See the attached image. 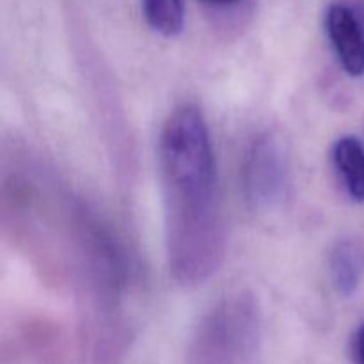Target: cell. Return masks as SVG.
<instances>
[{"mask_svg": "<svg viewBox=\"0 0 364 364\" xmlns=\"http://www.w3.org/2000/svg\"><path fill=\"white\" fill-rule=\"evenodd\" d=\"M159 167L169 274L180 287H199L223 265L226 223L208 123L194 103L167 116Z\"/></svg>", "mask_w": 364, "mask_h": 364, "instance_id": "cell-1", "label": "cell"}, {"mask_svg": "<svg viewBox=\"0 0 364 364\" xmlns=\"http://www.w3.org/2000/svg\"><path fill=\"white\" fill-rule=\"evenodd\" d=\"M263 315L251 291L220 299L198 323L188 347V364H258Z\"/></svg>", "mask_w": 364, "mask_h": 364, "instance_id": "cell-2", "label": "cell"}, {"mask_svg": "<svg viewBox=\"0 0 364 364\" xmlns=\"http://www.w3.org/2000/svg\"><path fill=\"white\" fill-rule=\"evenodd\" d=\"M244 192L252 210L274 213L290 198V164L287 146L276 132H263L252 139L244 159Z\"/></svg>", "mask_w": 364, "mask_h": 364, "instance_id": "cell-3", "label": "cell"}, {"mask_svg": "<svg viewBox=\"0 0 364 364\" xmlns=\"http://www.w3.org/2000/svg\"><path fill=\"white\" fill-rule=\"evenodd\" d=\"M326 28L345 73L352 78L364 77V28L355 11L345 4H331Z\"/></svg>", "mask_w": 364, "mask_h": 364, "instance_id": "cell-4", "label": "cell"}, {"mask_svg": "<svg viewBox=\"0 0 364 364\" xmlns=\"http://www.w3.org/2000/svg\"><path fill=\"white\" fill-rule=\"evenodd\" d=\"M329 274L333 287L345 299L358 294L363 276V249L355 238H340L329 255Z\"/></svg>", "mask_w": 364, "mask_h": 364, "instance_id": "cell-5", "label": "cell"}, {"mask_svg": "<svg viewBox=\"0 0 364 364\" xmlns=\"http://www.w3.org/2000/svg\"><path fill=\"white\" fill-rule=\"evenodd\" d=\"M333 164L340 174L348 198L364 203V148L358 137L343 135L333 146Z\"/></svg>", "mask_w": 364, "mask_h": 364, "instance_id": "cell-6", "label": "cell"}, {"mask_svg": "<svg viewBox=\"0 0 364 364\" xmlns=\"http://www.w3.org/2000/svg\"><path fill=\"white\" fill-rule=\"evenodd\" d=\"M142 11L151 31L164 38H176L183 31V0H142Z\"/></svg>", "mask_w": 364, "mask_h": 364, "instance_id": "cell-7", "label": "cell"}, {"mask_svg": "<svg viewBox=\"0 0 364 364\" xmlns=\"http://www.w3.org/2000/svg\"><path fill=\"white\" fill-rule=\"evenodd\" d=\"M354 359L355 364H364V322L354 334Z\"/></svg>", "mask_w": 364, "mask_h": 364, "instance_id": "cell-8", "label": "cell"}, {"mask_svg": "<svg viewBox=\"0 0 364 364\" xmlns=\"http://www.w3.org/2000/svg\"><path fill=\"white\" fill-rule=\"evenodd\" d=\"M206 4H212V6H230V4L238 2V0H203Z\"/></svg>", "mask_w": 364, "mask_h": 364, "instance_id": "cell-9", "label": "cell"}]
</instances>
